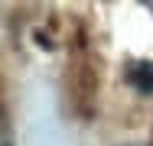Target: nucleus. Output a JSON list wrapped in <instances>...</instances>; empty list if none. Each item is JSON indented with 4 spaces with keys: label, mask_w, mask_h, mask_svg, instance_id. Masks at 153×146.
Returning <instances> with one entry per match:
<instances>
[{
    "label": "nucleus",
    "mask_w": 153,
    "mask_h": 146,
    "mask_svg": "<svg viewBox=\"0 0 153 146\" xmlns=\"http://www.w3.org/2000/svg\"><path fill=\"white\" fill-rule=\"evenodd\" d=\"M127 81L140 94H153V62H134V65H127Z\"/></svg>",
    "instance_id": "obj_1"
},
{
    "label": "nucleus",
    "mask_w": 153,
    "mask_h": 146,
    "mask_svg": "<svg viewBox=\"0 0 153 146\" xmlns=\"http://www.w3.org/2000/svg\"><path fill=\"white\" fill-rule=\"evenodd\" d=\"M0 146H10V130H7V120L0 117Z\"/></svg>",
    "instance_id": "obj_2"
}]
</instances>
